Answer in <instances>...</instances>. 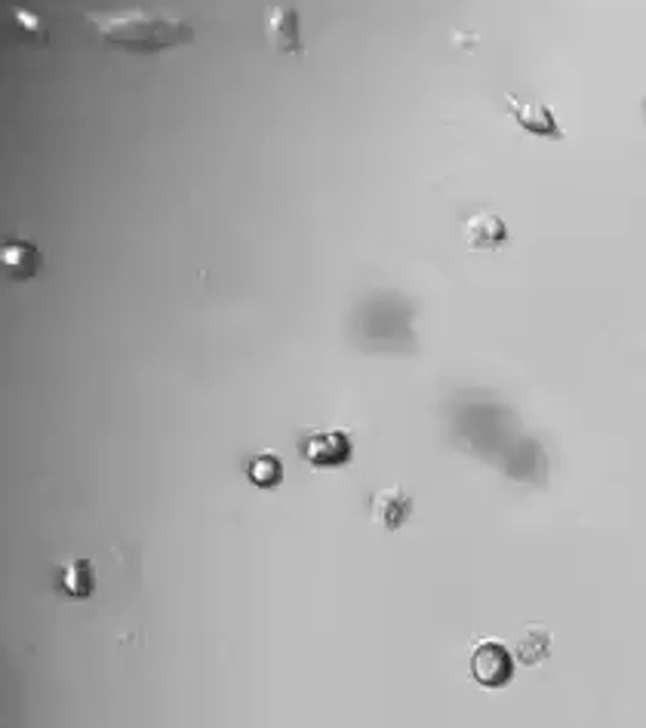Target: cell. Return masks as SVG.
Here are the masks:
<instances>
[{
    "mask_svg": "<svg viewBox=\"0 0 646 728\" xmlns=\"http://www.w3.org/2000/svg\"><path fill=\"white\" fill-rule=\"evenodd\" d=\"M87 22L99 31V37L111 47H120L127 53H160L167 47L191 44L194 31L188 22L151 13V10H130V13H90Z\"/></svg>",
    "mask_w": 646,
    "mask_h": 728,
    "instance_id": "6da1fadb",
    "label": "cell"
},
{
    "mask_svg": "<svg viewBox=\"0 0 646 728\" xmlns=\"http://www.w3.org/2000/svg\"><path fill=\"white\" fill-rule=\"evenodd\" d=\"M471 676L483 685V689H502L514 676V655L508 652L505 642L499 639H483L471 652Z\"/></svg>",
    "mask_w": 646,
    "mask_h": 728,
    "instance_id": "7a4b0ae2",
    "label": "cell"
},
{
    "mask_svg": "<svg viewBox=\"0 0 646 728\" xmlns=\"http://www.w3.org/2000/svg\"><path fill=\"white\" fill-rule=\"evenodd\" d=\"M505 102L511 108V117L523 126L527 133L542 136V139H563V130L557 126V117L548 105L542 102H520L517 96L505 93Z\"/></svg>",
    "mask_w": 646,
    "mask_h": 728,
    "instance_id": "3957f363",
    "label": "cell"
},
{
    "mask_svg": "<svg viewBox=\"0 0 646 728\" xmlns=\"http://www.w3.org/2000/svg\"><path fill=\"white\" fill-rule=\"evenodd\" d=\"M268 40L277 53H302L299 34V10L293 4H277L268 13Z\"/></svg>",
    "mask_w": 646,
    "mask_h": 728,
    "instance_id": "277c9868",
    "label": "cell"
},
{
    "mask_svg": "<svg viewBox=\"0 0 646 728\" xmlns=\"http://www.w3.org/2000/svg\"><path fill=\"white\" fill-rule=\"evenodd\" d=\"M302 455L314 467H330V464H345L351 458V440L345 431H330V434H308L302 440Z\"/></svg>",
    "mask_w": 646,
    "mask_h": 728,
    "instance_id": "5b68a950",
    "label": "cell"
},
{
    "mask_svg": "<svg viewBox=\"0 0 646 728\" xmlns=\"http://www.w3.org/2000/svg\"><path fill=\"white\" fill-rule=\"evenodd\" d=\"M0 262H4V271L7 277L13 280H31L37 271H40V262H44V255L40 249L28 240H19V237H10L0 246Z\"/></svg>",
    "mask_w": 646,
    "mask_h": 728,
    "instance_id": "8992f818",
    "label": "cell"
},
{
    "mask_svg": "<svg viewBox=\"0 0 646 728\" xmlns=\"http://www.w3.org/2000/svg\"><path fill=\"white\" fill-rule=\"evenodd\" d=\"M462 234L471 249H499L508 240V228L496 212H474L465 222Z\"/></svg>",
    "mask_w": 646,
    "mask_h": 728,
    "instance_id": "52a82bcc",
    "label": "cell"
},
{
    "mask_svg": "<svg viewBox=\"0 0 646 728\" xmlns=\"http://www.w3.org/2000/svg\"><path fill=\"white\" fill-rule=\"evenodd\" d=\"M373 517L382 529L394 532L410 517V495L403 489H382L373 495Z\"/></svg>",
    "mask_w": 646,
    "mask_h": 728,
    "instance_id": "ba28073f",
    "label": "cell"
},
{
    "mask_svg": "<svg viewBox=\"0 0 646 728\" xmlns=\"http://www.w3.org/2000/svg\"><path fill=\"white\" fill-rule=\"evenodd\" d=\"M56 578H59V587H62L71 599H84V596H90L93 587H96L93 563L84 560V556H68V560L59 566Z\"/></svg>",
    "mask_w": 646,
    "mask_h": 728,
    "instance_id": "9c48e42d",
    "label": "cell"
},
{
    "mask_svg": "<svg viewBox=\"0 0 646 728\" xmlns=\"http://www.w3.org/2000/svg\"><path fill=\"white\" fill-rule=\"evenodd\" d=\"M247 474H250V480H253L256 486L271 489V486L280 483V477H284V467H280V458H277V455L262 452V455H256V458L247 464Z\"/></svg>",
    "mask_w": 646,
    "mask_h": 728,
    "instance_id": "30bf717a",
    "label": "cell"
},
{
    "mask_svg": "<svg viewBox=\"0 0 646 728\" xmlns=\"http://www.w3.org/2000/svg\"><path fill=\"white\" fill-rule=\"evenodd\" d=\"M548 649H551V639L542 627H530L527 636L517 642V658L523 664H539L542 658H548Z\"/></svg>",
    "mask_w": 646,
    "mask_h": 728,
    "instance_id": "8fae6325",
    "label": "cell"
}]
</instances>
